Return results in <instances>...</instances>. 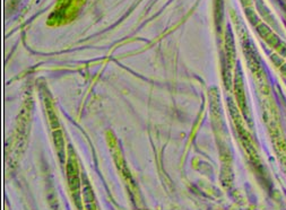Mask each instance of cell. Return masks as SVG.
<instances>
[{
    "label": "cell",
    "instance_id": "cell-1",
    "mask_svg": "<svg viewBox=\"0 0 286 210\" xmlns=\"http://www.w3.org/2000/svg\"><path fill=\"white\" fill-rule=\"evenodd\" d=\"M85 0H58L57 6L48 19L50 26H60L71 22L78 14Z\"/></svg>",
    "mask_w": 286,
    "mask_h": 210
}]
</instances>
